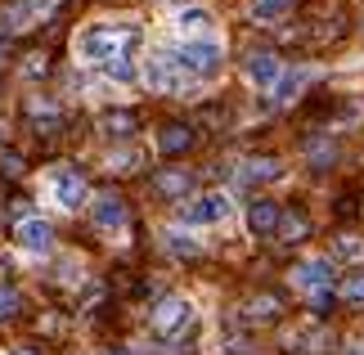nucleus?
Here are the masks:
<instances>
[{
  "label": "nucleus",
  "instance_id": "29",
  "mask_svg": "<svg viewBox=\"0 0 364 355\" xmlns=\"http://www.w3.org/2000/svg\"><path fill=\"white\" fill-rule=\"evenodd\" d=\"M338 252H342V257H360V243H355V238H342Z\"/></svg>",
  "mask_w": 364,
  "mask_h": 355
},
{
  "label": "nucleus",
  "instance_id": "31",
  "mask_svg": "<svg viewBox=\"0 0 364 355\" xmlns=\"http://www.w3.org/2000/svg\"><path fill=\"white\" fill-rule=\"evenodd\" d=\"M9 355H32V351H23V346H18V351H9Z\"/></svg>",
  "mask_w": 364,
  "mask_h": 355
},
{
  "label": "nucleus",
  "instance_id": "32",
  "mask_svg": "<svg viewBox=\"0 0 364 355\" xmlns=\"http://www.w3.org/2000/svg\"><path fill=\"white\" fill-rule=\"evenodd\" d=\"M0 144H5V126H0Z\"/></svg>",
  "mask_w": 364,
  "mask_h": 355
},
{
  "label": "nucleus",
  "instance_id": "20",
  "mask_svg": "<svg viewBox=\"0 0 364 355\" xmlns=\"http://www.w3.org/2000/svg\"><path fill=\"white\" fill-rule=\"evenodd\" d=\"M306 230H311V221H306L301 211H284V216H279V234H284V243L306 238Z\"/></svg>",
  "mask_w": 364,
  "mask_h": 355
},
{
  "label": "nucleus",
  "instance_id": "13",
  "mask_svg": "<svg viewBox=\"0 0 364 355\" xmlns=\"http://www.w3.org/2000/svg\"><path fill=\"white\" fill-rule=\"evenodd\" d=\"M90 211H95V225H100V230H122V225H126V203H122L117 194L95 198Z\"/></svg>",
  "mask_w": 364,
  "mask_h": 355
},
{
  "label": "nucleus",
  "instance_id": "11",
  "mask_svg": "<svg viewBox=\"0 0 364 355\" xmlns=\"http://www.w3.org/2000/svg\"><path fill=\"white\" fill-rule=\"evenodd\" d=\"M212 9H203V5H189V9H180L176 14V32L185 36V41H198V36H212Z\"/></svg>",
  "mask_w": 364,
  "mask_h": 355
},
{
  "label": "nucleus",
  "instance_id": "4",
  "mask_svg": "<svg viewBox=\"0 0 364 355\" xmlns=\"http://www.w3.org/2000/svg\"><path fill=\"white\" fill-rule=\"evenodd\" d=\"M230 211H234L230 194L212 189V194H203V198H193V203L180 207V221L185 225H220V221H230Z\"/></svg>",
  "mask_w": 364,
  "mask_h": 355
},
{
  "label": "nucleus",
  "instance_id": "26",
  "mask_svg": "<svg viewBox=\"0 0 364 355\" xmlns=\"http://www.w3.org/2000/svg\"><path fill=\"white\" fill-rule=\"evenodd\" d=\"M18 306H23V302H18V292H14V288H0V319H9Z\"/></svg>",
  "mask_w": 364,
  "mask_h": 355
},
{
  "label": "nucleus",
  "instance_id": "14",
  "mask_svg": "<svg viewBox=\"0 0 364 355\" xmlns=\"http://www.w3.org/2000/svg\"><path fill=\"white\" fill-rule=\"evenodd\" d=\"M189 144H193V131H189V126H180V122H171V126H162V131H158V149L166 153V158L185 153Z\"/></svg>",
  "mask_w": 364,
  "mask_h": 355
},
{
  "label": "nucleus",
  "instance_id": "27",
  "mask_svg": "<svg viewBox=\"0 0 364 355\" xmlns=\"http://www.w3.org/2000/svg\"><path fill=\"white\" fill-rule=\"evenodd\" d=\"M135 162H139L135 149H131V153H113V158H108V166H113V171H135Z\"/></svg>",
  "mask_w": 364,
  "mask_h": 355
},
{
  "label": "nucleus",
  "instance_id": "12",
  "mask_svg": "<svg viewBox=\"0 0 364 355\" xmlns=\"http://www.w3.org/2000/svg\"><path fill=\"white\" fill-rule=\"evenodd\" d=\"M279 216H284V211H279V203H270V198H257V203L247 207V230L257 234V238H265V234L279 230Z\"/></svg>",
  "mask_w": 364,
  "mask_h": 355
},
{
  "label": "nucleus",
  "instance_id": "5",
  "mask_svg": "<svg viewBox=\"0 0 364 355\" xmlns=\"http://www.w3.org/2000/svg\"><path fill=\"white\" fill-rule=\"evenodd\" d=\"M193 324V302L189 297H162L158 310H153V333L158 337H176V333H185Z\"/></svg>",
  "mask_w": 364,
  "mask_h": 355
},
{
  "label": "nucleus",
  "instance_id": "18",
  "mask_svg": "<svg viewBox=\"0 0 364 355\" xmlns=\"http://www.w3.org/2000/svg\"><path fill=\"white\" fill-rule=\"evenodd\" d=\"M162 243H166L171 257H203V238H193L189 230H166Z\"/></svg>",
  "mask_w": 364,
  "mask_h": 355
},
{
  "label": "nucleus",
  "instance_id": "19",
  "mask_svg": "<svg viewBox=\"0 0 364 355\" xmlns=\"http://www.w3.org/2000/svg\"><path fill=\"white\" fill-rule=\"evenodd\" d=\"M306 81H311V73H306V68H297V73H284V77H279V86H274V104H292V99L306 90Z\"/></svg>",
  "mask_w": 364,
  "mask_h": 355
},
{
  "label": "nucleus",
  "instance_id": "21",
  "mask_svg": "<svg viewBox=\"0 0 364 355\" xmlns=\"http://www.w3.org/2000/svg\"><path fill=\"white\" fill-rule=\"evenodd\" d=\"M292 9V0H252V18L257 23H274Z\"/></svg>",
  "mask_w": 364,
  "mask_h": 355
},
{
  "label": "nucleus",
  "instance_id": "15",
  "mask_svg": "<svg viewBox=\"0 0 364 355\" xmlns=\"http://www.w3.org/2000/svg\"><path fill=\"white\" fill-rule=\"evenodd\" d=\"M100 131H104V135H113V139L135 135V112H131V108H108L104 117H100Z\"/></svg>",
  "mask_w": 364,
  "mask_h": 355
},
{
  "label": "nucleus",
  "instance_id": "2",
  "mask_svg": "<svg viewBox=\"0 0 364 355\" xmlns=\"http://www.w3.org/2000/svg\"><path fill=\"white\" fill-rule=\"evenodd\" d=\"M171 59L189 81H212L225 68V50H220L216 36H198V41H180L171 50Z\"/></svg>",
  "mask_w": 364,
  "mask_h": 355
},
{
  "label": "nucleus",
  "instance_id": "9",
  "mask_svg": "<svg viewBox=\"0 0 364 355\" xmlns=\"http://www.w3.org/2000/svg\"><path fill=\"white\" fill-rule=\"evenodd\" d=\"M50 9H54V0H14L5 14V32H32Z\"/></svg>",
  "mask_w": 364,
  "mask_h": 355
},
{
  "label": "nucleus",
  "instance_id": "8",
  "mask_svg": "<svg viewBox=\"0 0 364 355\" xmlns=\"http://www.w3.org/2000/svg\"><path fill=\"white\" fill-rule=\"evenodd\" d=\"M144 81H149V86L153 90H185V73H180V68H176V59H171V54H153V59L144 63Z\"/></svg>",
  "mask_w": 364,
  "mask_h": 355
},
{
  "label": "nucleus",
  "instance_id": "16",
  "mask_svg": "<svg viewBox=\"0 0 364 355\" xmlns=\"http://www.w3.org/2000/svg\"><path fill=\"white\" fill-rule=\"evenodd\" d=\"M153 184H158V194H162V198H185V194L193 189V180H189V171H185V166L158 171V180H153Z\"/></svg>",
  "mask_w": 364,
  "mask_h": 355
},
{
  "label": "nucleus",
  "instance_id": "24",
  "mask_svg": "<svg viewBox=\"0 0 364 355\" xmlns=\"http://www.w3.org/2000/svg\"><path fill=\"white\" fill-rule=\"evenodd\" d=\"M247 315L257 324H270V319H279V302H274V297H257V302L247 306Z\"/></svg>",
  "mask_w": 364,
  "mask_h": 355
},
{
  "label": "nucleus",
  "instance_id": "30",
  "mask_svg": "<svg viewBox=\"0 0 364 355\" xmlns=\"http://www.w3.org/2000/svg\"><path fill=\"white\" fill-rule=\"evenodd\" d=\"M346 355H364V337H360V342H351V346H346Z\"/></svg>",
  "mask_w": 364,
  "mask_h": 355
},
{
  "label": "nucleus",
  "instance_id": "6",
  "mask_svg": "<svg viewBox=\"0 0 364 355\" xmlns=\"http://www.w3.org/2000/svg\"><path fill=\"white\" fill-rule=\"evenodd\" d=\"M50 194H54V203H59L63 211H77V207H86V203H90L86 180H81L77 171H68V166L50 171Z\"/></svg>",
  "mask_w": 364,
  "mask_h": 355
},
{
  "label": "nucleus",
  "instance_id": "7",
  "mask_svg": "<svg viewBox=\"0 0 364 355\" xmlns=\"http://www.w3.org/2000/svg\"><path fill=\"white\" fill-rule=\"evenodd\" d=\"M14 243H18L23 252H32V257L50 252V248H54V230H50V221H41V216L18 221V225H14Z\"/></svg>",
  "mask_w": 364,
  "mask_h": 355
},
{
  "label": "nucleus",
  "instance_id": "1",
  "mask_svg": "<svg viewBox=\"0 0 364 355\" xmlns=\"http://www.w3.org/2000/svg\"><path fill=\"white\" fill-rule=\"evenodd\" d=\"M135 46H139L135 23H90V27H81V36H77V59L95 63V68H108L117 59H135Z\"/></svg>",
  "mask_w": 364,
  "mask_h": 355
},
{
  "label": "nucleus",
  "instance_id": "28",
  "mask_svg": "<svg viewBox=\"0 0 364 355\" xmlns=\"http://www.w3.org/2000/svg\"><path fill=\"white\" fill-rule=\"evenodd\" d=\"M46 73V54H32V63H27V77H41Z\"/></svg>",
  "mask_w": 364,
  "mask_h": 355
},
{
  "label": "nucleus",
  "instance_id": "23",
  "mask_svg": "<svg viewBox=\"0 0 364 355\" xmlns=\"http://www.w3.org/2000/svg\"><path fill=\"white\" fill-rule=\"evenodd\" d=\"M342 297H346V302H355V306L364 302V265H355L351 275L342 279Z\"/></svg>",
  "mask_w": 364,
  "mask_h": 355
},
{
  "label": "nucleus",
  "instance_id": "22",
  "mask_svg": "<svg viewBox=\"0 0 364 355\" xmlns=\"http://www.w3.org/2000/svg\"><path fill=\"white\" fill-rule=\"evenodd\" d=\"M32 122H36V131H41V135H54V131L63 126L59 108H46V104H36V108H32Z\"/></svg>",
  "mask_w": 364,
  "mask_h": 355
},
{
  "label": "nucleus",
  "instance_id": "10",
  "mask_svg": "<svg viewBox=\"0 0 364 355\" xmlns=\"http://www.w3.org/2000/svg\"><path fill=\"white\" fill-rule=\"evenodd\" d=\"M279 77H284V68H279V59H274L270 50H261V54H252V59H247V81L257 90H274Z\"/></svg>",
  "mask_w": 364,
  "mask_h": 355
},
{
  "label": "nucleus",
  "instance_id": "25",
  "mask_svg": "<svg viewBox=\"0 0 364 355\" xmlns=\"http://www.w3.org/2000/svg\"><path fill=\"white\" fill-rule=\"evenodd\" d=\"M324 342H328V337L319 333V329H311V333H297V355H319V351H324Z\"/></svg>",
  "mask_w": 364,
  "mask_h": 355
},
{
  "label": "nucleus",
  "instance_id": "17",
  "mask_svg": "<svg viewBox=\"0 0 364 355\" xmlns=\"http://www.w3.org/2000/svg\"><path fill=\"white\" fill-rule=\"evenodd\" d=\"M279 176H284V166H279L274 158H252V162H243V171H239L243 184H265V180H279Z\"/></svg>",
  "mask_w": 364,
  "mask_h": 355
},
{
  "label": "nucleus",
  "instance_id": "3",
  "mask_svg": "<svg viewBox=\"0 0 364 355\" xmlns=\"http://www.w3.org/2000/svg\"><path fill=\"white\" fill-rule=\"evenodd\" d=\"M292 283H297L315 306H324V297L333 288V261L328 257H306L297 270H292Z\"/></svg>",
  "mask_w": 364,
  "mask_h": 355
}]
</instances>
